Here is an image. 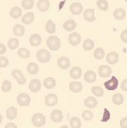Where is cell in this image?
<instances>
[{
  "instance_id": "obj_34",
  "label": "cell",
  "mask_w": 127,
  "mask_h": 128,
  "mask_svg": "<svg viewBox=\"0 0 127 128\" xmlns=\"http://www.w3.org/2000/svg\"><path fill=\"white\" fill-rule=\"evenodd\" d=\"M70 125L72 128H80L82 127V121L78 117H72L70 120Z\"/></svg>"
},
{
  "instance_id": "obj_33",
  "label": "cell",
  "mask_w": 127,
  "mask_h": 128,
  "mask_svg": "<svg viewBox=\"0 0 127 128\" xmlns=\"http://www.w3.org/2000/svg\"><path fill=\"white\" fill-rule=\"evenodd\" d=\"M112 101L115 105H121L124 102V97L121 94H116L112 97Z\"/></svg>"
},
{
  "instance_id": "obj_30",
  "label": "cell",
  "mask_w": 127,
  "mask_h": 128,
  "mask_svg": "<svg viewBox=\"0 0 127 128\" xmlns=\"http://www.w3.org/2000/svg\"><path fill=\"white\" fill-rule=\"evenodd\" d=\"M82 48L86 51H92L94 48V42L90 39H86L84 43H82Z\"/></svg>"
},
{
  "instance_id": "obj_42",
  "label": "cell",
  "mask_w": 127,
  "mask_h": 128,
  "mask_svg": "<svg viewBox=\"0 0 127 128\" xmlns=\"http://www.w3.org/2000/svg\"><path fill=\"white\" fill-rule=\"evenodd\" d=\"M110 112L108 111V109H104V112H103V116H102V119H101V122H107L109 119H110Z\"/></svg>"
},
{
  "instance_id": "obj_37",
  "label": "cell",
  "mask_w": 127,
  "mask_h": 128,
  "mask_svg": "<svg viewBox=\"0 0 127 128\" xmlns=\"http://www.w3.org/2000/svg\"><path fill=\"white\" fill-rule=\"evenodd\" d=\"M105 56V52L102 48H97L94 51V58L96 60H102Z\"/></svg>"
},
{
  "instance_id": "obj_50",
  "label": "cell",
  "mask_w": 127,
  "mask_h": 128,
  "mask_svg": "<svg viewBox=\"0 0 127 128\" xmlns=\"http://www.w3.org/2000/svg\"><path fill=\"white\" fill-rule=\"evenodd\" d=\"M60 128H70V127H68V126H66V125H64V126H62V127H60Z\"/></svg>"
},
{
  "instance_id": "obj_29",
  "label": "cell",
  "mask_w": 127,
  "mask_h": 128,
  "mask_svg": "<svg viewBox=\"0 0 127 128\" xmlns=\"http://www.w3.org/2000/svg\"><path fill=\"white\" fill-rule=\"evenodd\" d=\"M27 72L30 74H32V76L37 74L39 72V66H38V64H35V63H30V64H28V66H27Z\"/></svg>"
},
{
  "instance_id": "obj_49",
  "label": "cell",
  "mask_w": 127,
  "mask_h": 128,
  "mask_svg": "<svg viewBox=\"0 0 127 128\" xmlns=\"http://www.w3.org/2000/svg\"><path fill=\"white\" fill-rule=\"evenodd\" d=\"M2 121H3V117H2V115L0 114V124L2 123Z\"/></svg>"
},
{
  "instance_id": "obj_14",
  "label": "cell",
  "mask_w": 127,
  "mask_h": 128,
  "mask_svg": "<svg viewBox=\"0 0 127 128\" xmlns=\"http://www.w3.org/2000/svg\"><path fill=\"white\" fill-rule=\"evenodd\" d=\"M98 104V101L96 100V98H94V96H88L84 99V105L90 108V109H92V108H95Z\"/></svg>"
},
{
  "instance_id": "obj_45",
  "label": "cell",
  "mask_w": 127,
  "mask_h": 128,
  "mask_svg": "<svg viewBox=\"0 0 127 128\" xmlns=\"http://www.w3.org/2000/svg\"><path fill=\"white\" fill-rule=\"evenodd\" d=\"M120 127L127 128V117H124L120 120Z\"/></svg>"
},
{
  "instance_id": "obj_23",
  "label": "cell",
  "mask_w": 127,
  "mask_h": 128,
  "mask_svg": "<svg viewBox=\"0 0 127 128\" xmlns=\"http://www.w3.org/2000/svg\"><path fill=\"white\" fill-rule=\"evenodd\" d=\"M9 14L13 19H18V18H20L22 16V9L20 7H18V6H15V7L11 8Z\"/></svg>"
},
{
  "instance_id": "obj_9",
  "label": "cell",
  "mask_w": 127,
  "mask_h": 128,
  "mask_svg": "<svg viewBox=\"0 0 127 128\" xmlns=\"http://www.w3.org/2000/svg\"><path fill=\"white\" fill-rule=\"evenodd\" d=\"M82 41V36L78 33H72L68 37V43L72 46H78Z\"/></svg>"
},
{
  "instance_id": "obj_43",
  "label": "cell",
  "mask_w": 127,
  "mask_h": 128,
  "mask_svg": "<svg viewBox=\"0 0 127 128\" xmlns=\"http://www.w3.org/2000/svg\"><path fill=\"white\" fill-rule=\"evenodd\" d=\"M9 64V61L5 57H0V68H7Z\"/></svg>"
},
{
  "instance_id": "obj_20",
  "label": "cell",
  "mask_w": 127,
  "mask_h": 128,
  "mask_svg": "<svg viewBox=\"0 0 127 128\" xmlns=\"http://www.w3.org/2000/svg\"><path fill=\"white\" fill-rule=\"evenodd\" d=\"M84 18L88 21V22H94L95 20L94 10V9H86L84 13Z\"/></svg>"
},
{
  "instance_id": "obj_6",
  "label": "cell",
  "mask_w": 127,
  "mask_h": 128,
  "mask_svg": "<svg viewBox=\"0 0 127 128\" xmlns=\"http://www.w3.org/2000/svg\"><path fill=\"white\" fill-rule=\"evenodd\" d=\"M118 84H119V82H118L117 78L111 76V80H109L104 82V88L107 90H115L118 88Z\"/></svg>"
},
{
  "instance_id": "obj_47",
  "label": "cell",
  "mask_w": 127,
  "mask_h": 128,
  "mask_svg": "<svg viewBox=\"0 0 127 128\" xmlns=\"http://www.w3.org/2000/svg\"><path fill=\"white\" fill-rule=\"evenodd\" d=\"M121 90L123 92H127V80H124L121 84Z\"/></svg>"
},
{
  "instance_id": "obj_15",
  "label": "cell",
  "mask_w": 127,
  "mask_h": 128,
  "mask_svg": "<svg viewBox=\"0 0 127 128\" xmlns=\"http://www.w3.org/2000/svg\"><path fill=\"white\" fill-rule=\"evenodd\" d=\"M106 61H107L108 64H117L118 61H119V55L115 52H111L106 56Z\"/></svg>"
},
{
  "instance_id": "obj_44",
  "label": "cell",
  "mask_w": 127,
  "mask_h": 128,
  "mask_svg": "<svg viewBox=\"0 0 127 128\" xmlns=\"http://www.w3.org/2000/svg\"><path fill=\"white\" fill-rule=\"evenodd\" d=\"M120 38H121V40H122L124 43H126V44H127V29H125L123 32L121 33Z\"/></svg>"
},
{
  "instance_id": "obj_21",
  "label": "cell",
  "mask_w": 127,
  "mask_h": 128,
  "mask_svg": "<svg viewBox=\"0 0 127 128\" xmlns=\"http://www.w3.org/2000/svg\"><path fill=\"white\" fill-rule=\"evenodd\" d=\"M84 80L88 84H92L96 80V74L94 70H88L84 74Z\"/></svg>"
},
{
  "instance_id": "obj_39",
  "label": "cell",
  "mask_w": 127,
  "mask_h": 128,
  "mask_svg": "<svg viewBox=\"0 0 127 128\" xmlns=\"http://www.w3.org/2000/svg\"><path fill=\"white\" fill-rule=\"evenodd\" d=\"M92 92L94 94V96H97V97H101L104 96V92H103L102 88H100V86H94L92 88Z\"/></svg>"
},
{
  "instance_id": "obj_46",
  "label": "cell",
  "mask_w": 127,
  "mask_h": 128,
  "mask_svg": "<svg viewBox=\"0 0 127 128\" xmlns=\"http://www.w3.org/2000/svg\"><path fill=\"white\" fill-rule=\"evenodd\" d=\"M6 51H7V49H6V46H5L4 44L0 43V55H3V54H5V53H6Z\"/></svg>"
},
{
  "instance_id": "obj_38",
  "label": "cell",
  "mask_w": 127,
  "mask_h": 128,
  "mask_svg": "<svg viewBox=\"0 0 127 128\" xmlns=\"http://www.w3.org/2000/svg\"><path fill=\"white\" fill-rule=\"evenodd\" d=\"M96 5L102 11H107V9H108V2L106 0H98L96 2Z\"/></svg>"
},
{
  "instance_id": "obj_4",
  "label": "cell",
  "mask_w": 127,
  "mask_h": 128,
  "mask_svg": "<svg viewBox=\"0 0 127 128\" xmlns=\"http://www.w3.org/2000/svg\"><path fill=\"white\" fill-rule=\"evenodd\" d=\"M17 103L20 106H29L31 103V97L27 94H20L17 96Z\"/></svg>"
},
{
  "instance_id": "obj_8",
  "label": "cell",
  "mask_w": 127,
  "mask_h": 128,
  "mask_svg": "<svg viewBox=\"0 0 127 128\" xmlns=\"http://www.w3.org/2000/svg\"><path fill=\"white\" fill-rule=\"evenodd\" d=\"M58 101H59V98L58 96L52 94H48L45 98V103L46 105L48 106H55L56 104H58Z\"/></svg>"
},
{
  "instance_id": "obj_28",
  "label": "cell",
  "mask_w": 127,
  "mask_h": 128,
  "mask_svg": "<svg viewBox=\"0 0 127 128\" xmlns=\"http://www.w3.org/2000/svg\"><path fill=\"white\" fill-rule=\"evenodd\" d=\"M13 34L17 37H22L25 34V28L20 24H16L13 28Z\"/></svg>"
},
{
  "instance_id": "obj_31",
  "label": "cell",
  "mask_w": 127,
  "mask_h": 128,
  "mask_svg": "<svg viewBox=\"0 0 127 128\" xmlns=\"http://www.w3.org/2000/svg\"><path fill=\"white\" fill-rule=\"evenodd\" d=\"M46 31L49 34H55L56 33V24L52 20H49L46 23Z\"/></svg>"
},
{
  "instance_id": "obj_3",
  "label": "cell",
  "mask_w": 127,
  "mask_h": 128,
  "mask_svg": "<svg viewBox=\"0 0 127 128\" xmlns=\"http://www.w3.org/2000/svg\"><path fill=\"white\" fill-rule=\"evenodd\" d=\"M32 123L35 127H42L46 123V117L43 113H35L32 116Z\"/></svg>"
},
{
  "instance_id": "obj_36",
  "label": "cell",
  "mask_w": 127,
  "mask_h": 128,
  "mask_svg": "<svg viewBox=\"0 0 127 128\" xmlns=\"http://www.w3.org/2000/svg\"><path fill=\"white\" fill-rule=\"evenodd\" d=\"M12 90V84L10 80H4L1 86V90L3 92H9Z\"/></svg>"
},
{
  "instance_id": "obj_22",
  "label": "cell",
  "mask_w": 127,
  "mask_h": 128,
  "mask_svg": "<svg viewBox=\"0 0 127 128\" xmlns=\"http://www.w3.org/2000/svg\"><path fill=\"white\" fill-rule=\"evenodd\" d=\"M34 20H35V15H34V13H33V12H28V13H26V14L23 16V18H22V23L25 24V25H29V24H31V23L34 22Z\"/></svg>"
},
{
  "instance_id": "obj_41",
  "label": "cell",
  "mask_w": 127,
  "mask_h": 128,
  "mask_svg": "<svg viewBox=\"0 0 127 128\" xmlns=\"http://www.w3.org/2000/svg\"><path fill=\"white\" fill-rule=\"evenodd\" d=\"M82 118L86 121H90L94 118V113L90 110H86L82 112Z\"/></svg>"
},
{
  "instance_id": "obj_2",
  "label": "cell",
  "mask_w": 127,
  "mask_h": 128,
  "mask_svg": "<svg viewBox=\"0 0 127 128\" xmlns=\"http://www.w3.org/2000/svg\"><path fill=\"white\" fill-rule=\"evenodd\" d=\"M36 57H37V60L40 62V63H43V64H46V63H49L51 61V53L45 49H42V50H39L36 54Z\"/></svg>"
},
{
  "instance_id": "obj_48",
  "label": "cell",
  "mask_w": 127,
  "mask_h": 128,
  "mask_svg": "<svg viewBox=\"0 0 127 128\" xmlns=\"http://www.w3.org/2000/svg\"><path fill=\"white\" fill-rule=\"evenodd\" d=\"M5 128H18V127H17V125H16L15 123H12V122H10V123L6 124Z\"/></svg>"
},
{
  "instance_id": "obj_26",
  "label": "cell",
  "mask_w": 127,
  "mask_h": 128,
  "mask_svg": "<svg viewBox=\"0 0 127 128\" xmlns=\"http://www.w3.org/2000/svg\"><path fill=\"white\" fill-rule=\"evenodd\" d=\"M6 116H7V118L9 120L15 119L17 117V109H16V107H14V106L9 107L7 109V111H6Z\"/></svg>"
},
{
  "instance_id": "obj_12",
  "label": "cell",
  "mask_w": 127,
  "mask_h": 128,
  "mask_svg": "<svg viewBox=\"0 0 127 128\" xmlns=\"http://www.w3.org/2000/svg\"><path fill=\"white\" fill-rule=\"evenodd\" d=\"M70 12H72L74 15H80V14L82 12V10H84V7H82V3H78V2H74V3H72V4L70 5Z\"/></svg>"
},
{
  "instance_id": "obj_32",
  "label": "cell",
  "mask_w": 127,
  "mask_h": 128,
  "mask_svg": "<svg viewBox=\"0 0 127 128\" xmlns=\"http://www.w3.org/2000/svg\"><path fill=\"white\" fill-rule=\"evenodd\" d=\"M18 56H19L20 58H22V59H28V58H30L31 53H30V51H29L28 49H26V48H21V49H19V51H18Z\"/></svg>"
},
{
  "instance_id": "obj_5",
  "label": "cell",
  "mask_w": 127,
  "mask_h": 128,
  "mask_svg": "<svg viewBox=\"0 0 127 128\" xmlns=\"http://www.w3.org/2000/svg\"><path fill=\"white\" fill-rule=\"evenodd\" d=\"M12 76L17 80V82L20 86H23L26 84V78L24 76L23 72L20 70H12Z\"/></svg>"
},
{
  "instance_id": "obj_1",
  "label": "cell",
  "mask_w": 127,
  "mask_h": 128,
  "mask_svg": "<svg viewBox=\"0 0 127 128\" xmlns=\"http://www.w3.org/2000/svg\"><path fill=\"white\" fill-rule=\"evenodd\" d=\"M47 46L51 51H58L61 48V40L56 36H51L47 40Z\"/></svg>"
},
{
  "instance_id": "obj_7",
  "label": "cell",
  "mask_w": 127,
  "mask_h": 128,
  "mask_svg": "<svg viewBox=\"0 0 127 128\" xmlns=\"http://www.w3.org/2000/svg\"><path fill=\"white\" fill-rule=\"evenodd\" d=\"M111 72H112V70L108 66H100L98 68V74L101 78H108L111 76Z\"/></svg>"
},
{
  "instance_id": "obj_27",
  "label": "cell",
  "mask_w": 127,
  "mask_h": 128,
  "mask_svg": "<svg viewBox=\"0 0 127 128\" xmlns=\"http://www.w3.org/2000/svg\"><path fill=\"white\" fill-rule=\"evenodd\" d=\"M113 16H114V18L117 19V20H123V19L125 18V16H126V12H125V10L122 9V8H117V9L114 11Z\"/></svg>"
},
{
  "instance_id": "obj_16",
  "label": "cell",
  "mask_w": 127,
  "mask_h": 128,
  "mask_svg": "<svg viewBox=\"0 0 127 128\" xmlns=\"http://www.w3.org/2000/svg\"><path fill=\"white\" fill-rule=\"evenodd\" d=\"M82 88H84L82 84L80 82H72L70 84V90L72 92L78 94V92H80L82 90Z\"/></svg>"
},
{
  "instance_id": "obj_10",
  "label": "cell",
  "mask_w": 127,
  "mask_h": 128,
  "mask_svg": "<svg viewBox=\"0 0 127 128\" xmlns=\"http://www.w3.org/2000/svg\"><path fill=\"white\" fill-rule=\"evenodd\" d=\"M63 118H64V114L61 110L56 109V110L52 111V113H51V119L53 120V122L60 123L63 120Z\"/></svg>"
},
{
  "instance_id": "obj_11",
  "label": "cell",
  "mask_w": 127,
  "mask_h": 128,
  "mask_svg": "<svg viewBox=\"0 0 127 128\" xmlns=\"http://www.w3.org/2000/svg\"><path fill=\"white\" fill-rule=\"evenodd\" d=\"M42 88V84L39 80H32L29 84V90L32 92H38Z\"/></svg>"
},
{
  "instance_id": "obj_18",
  "label": "cell",
  "mask_w": 127,
  "mask_h": 128,
  "mask_svg": "<svg viewBox=\"0 0 127 128\" xmlns=\"http://www.w3.org/2000/svg\"><path fill=\"white\" fill-rule=\"evenodd\" d=\"M70 76L74 78V80H78L80 78L82 74V70L80 66H74L72 70H70Z\"/></svg>"
},
{
  "instance_id": "obj_24",
  "label": "cell",
  "mask_w": 127,
  "mask_h": 128,
  "mask_svg": "<svg viewBox=\"0 0 127 128\" xmlns=\"http://www.w3.org/2000/svg\"><path fill=\"white\" fill-rule=\"evenodd\" d=\"M43 84H44V86H45L46 88L52 90V88H54L56 86L57 82H56V80H55L54 78H47L44 80Z\"/></svg>"
},
{
  "instance_id": "obj_19",
  "label": "cell",
  "mask_w": 127,
  "mask_h": 128,
  "mask_svg": "<svg viewBox=\"0 0 127 128\" xmlns=\"http://www.w3.org/2000/svg\"><path fill=\"white\" fill-rule=\"evenodd\" d=\"M37 8L41 12H46L50 8V2L48 0H39L37 3Z\"/></svg>"
},
{
  "instance_id": "obj_35",
  "label": "cell",
  "mask_w": 127,
  "mask_h": 128,
  "mask_svg": "<svg viewBox=\"0 0 127 128\" xmlns=\"http://www.w3.org/2000/svg\"><path fill=\"white\" fill-rule=\"evenodd\" d=\"M19 47V41L16 38H12L8 41V48L10 50H16Z\"/></svg>"
},
{
  "instance_id": "obj_25",
  "label": "cell",
  "mask_w": 127,
  "mask_h": 128,
  "mask_svg": "<svg viewBox=\"0 0 127 128\" xmlns=\"http://www.w3.org/2000/svg\"><path fill=\"white\" fill-rule=\"evenodd\" d=\"M76 28V23L74 20H68L64 23V29L68 32H72Z\"/></svg>"
},
{
  "instance_id": "obj_40",
  "label": "cell",
  "mask_w": 127,
  "mask_h": 128,
  "mask_svg": "<svg viewBox=\"0 0 127 128\" xmlns=\"http://www.w3.org/2000/svg\"><path fill=\"white\" fill-rule=\"evenodd\" d=\"M35 1L34 0H23L22 1V7L26 10H30L34 7Z\"/></svg>"
},
{
  "instance_id": "obj_13",
  "label": "cell",
  "mask_w": 127,
  "mask_h": 128,
  "mask_svg": "<svg viewBox=\"0 0 127 128\" xmlns=\"http://www.w3.org/2000/svg\"><path fill=\"white\" fill-rule=\"evenodd\" d=\"M58 66L62 70H68L70 66V61L66 57H61L58 59Z\"/></svg>"
},
{
  "instance_id": "obj_17",
  "label": "cell",
  "mask_w": 127,
  "mask_h": 128,
  "mask_svg": "<svg viewBox=\"0 0 127 128\" xmlns=\"http://www.w3.org/2000/svg\"><path fill=\"white\" fill-rule=\"evenodd\" d=\"M29 42H30V45H31L32 47H38L42 43V38H41L40 35L34 34V35H32L31 37H30Z\"/></svg>"
}]
</instances>
